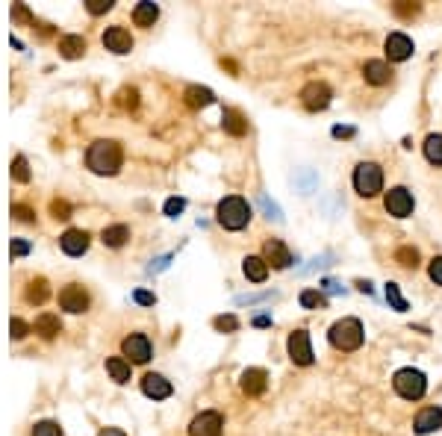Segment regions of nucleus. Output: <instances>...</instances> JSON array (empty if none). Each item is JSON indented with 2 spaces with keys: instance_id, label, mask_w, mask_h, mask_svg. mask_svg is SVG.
Segmentation results:
<instances>
[{
  "instance_id": "1",
  "label": "nucleus",
  "mask_w": 442,
  "mask_h": 436,
  "mask_svg": "<svg viewBox=\"0 0 442 436\" xmlns=\"http://www.w3.org/2000/svg\"><path fill=\"white\" fill-rule=\"evenodd\" d=\"M121 162H124L121 145L112 142V138H97V142H92L88 145V151H86V165L92 168L95 174H101V177L118 174Z\"/></svg>"
},
{
  "instance_id": "2",
  "label": "nucleus",
  "mask_w": 442,
  "mask_h": 436,
  "mask_svg": "<svg viewBox=\"0 0 442 436\" xmlns=\"http://www.w3.org/2000/svg\"><path fill=\"white\" fill-rule=\"evenodd\" d=\"M215 218H219V224L224 227V230H242V227H248V221H251V206L245 197L230 195L219 204Z\"/></svg>"
},
{
  "instance_id": "3",
  "label": "nucleus",
  "mask_w": 442,
  "mask_h": 436,
  "mask_svg": "<svg viewBox=\"0 0 442 436\" xmlns=\"http://www.w3.org/2000/svg\"><path fill=\"white\" fill-rule=\"evenodd\" d=\"M328 339L336 351H357L363 345V324L357 319H339L330 324Z\"/></svg>"
},
{
  "instance_id": "4",
  "label": "nucleus",
  "mask_w": 442,
  "mask_h": 436,
  "mask_svg": "<svg viewBox=\"0 0 442 436\" xmlns=\"http://www.w3.org/2000/svg\"><path fill=\"white\" fill-rule=\"evenodd\" d=\"M392 386H395V392L401 398L419 401V398H425V392H428V378L419 369H401V372H395V378H392Z\"/></svg>"
},
{
  "instance_id": "5",
  "label": "nucleus",
  "mask_w": 442,
  "mask_h": 436,
  "mask_svg": "<svg viewBox=\"0 0 442 436\" xmlns=\"http://www.w3.org/2000/svg\"><path fill=\"white\" fill-rule=\"evenodd\" d=\"M354 189L363 197H375L383 192V171L378 162H360L354 168Z\"/></svg>"
},
{
  "instance_id": "6",
  "label": "nucleus",
  "mask_w": 442,
  "mask_h": 436,
  "mask_svg": "<svg viewBox=\"0 0 442 436\" xmlns=\"http://www.w3.org/2000/svg\"><path fill=\"white\" fill-rule=\"evenodd\" d=\"M330 86L321 83V80H312L301 88V104L304 109H310V112H321V109L330 106Z\"/></svg>"
},
{
  "instance_id": "7",
  "label": "nucleus",
  "mask_w": 442,
  "mask_h": 436,
  "mask_svg": "<svg viewBox=\"0 0 442 436\" xmlns=\"http://www.w3.org/2000/svg\"><path fill=\"white\" fill-rule=\"evenodd\" d=\"M121 351H124V356H127V363H136V365L147 363V360H151V354H154L151 339H147L145 333H130V336H127V339L121 342Z\"/></svg>"
},
{
  "instance_id": "8",
  "label": "nucleus",
  "mask_w": 442,
  "mask_h": 436,
  "mask_svg": "<svg viewBox=\"0 0 442 436\" xmlns=\"http://www.w3.org/2000/svg\"><path fill=\"white\" fill-rule=\"evenodd\" d=\"M286 348H289V360L295 365H310L312 363V342H310L307 330H292Z\"/></svg>"
},
{
  "instance_id": "9",
  "label": "nucleus",
  "mask_w": 442,
  "mask_h": 436,
  "mask_svg": "<svg viewBox=\"0 0 442 436\" xmlns=\"http://www.w3.org/2000/svg\"><path fill=\"white\" fill-rule=\"evenodd\" d=\"M59 306L71 315H80L88 310V292L83 289L80 283H68L62 292H59Z\"/></svg>"
},
{
  "instance_id": "10",
  "label": "nucleus",
  "mask_w": 442,
  "mask_h": 436,
  "mask_svg": "<svg viewBox=\"0 0 442 436\" xmlns=\"http://www.w3.org/2000/svg\"><path fill=\"white\" fill-rule=\"evenodd\" d=\"M221 431H224V419H221V413H215V410L195 415L189 424V436H221Z\"/></svg>"
},
{
  "instance_id": "11",
  "label": "nucleus",
  "mask_w": 442,
  "mask_h": 436,
  "mask_svg": "<svg viewBox=\"0 0 442 436\" xmlns=\"http://www.w3.org/2000/svg\"><path fill=\"white\" fill-rule=\"evenodd\" d=\"M383 204H386V213L395 215V218L413 215V195L404 189V186H395V189H389L386 197H383Z\"/></svg>"
},
{
  "instance_id": "12",
  "label": "nucleus",
  "mask_w": 442,
  "mask_h": 436,
  "mask_svg": "<svg viewBox=\"0 0 442 436\" xmlns=\"http://www.w3.org/2000/svg\"><path fill=\"white\" fill-rule=\"evenodd\" d=\"M262 260L271 265V269H289L292 265V251L280 239H269L262 245Z\"/></svg>"
},
{
  "instance_id": "13",
  "label": "nucleus",
  "mask_w": 442,
  "mask_h": 436,
  "mask_svg": "<svg viewBox=\"0 0 442 436\" xmlns=\"http://www.w3.org/2000/svg\"><path fill=\"white\" fill-rule=\"evenodd\" d=\"M383 51H386L389 62H404V59L413 56V38L404 36V33H389L386 36V45H383Z\"/></svg>"
},
{
  "instance_id": "14",
  "label": "nucleus",
  "mask_w": 442,
  "mask_h": 436,
  "mask_svg": "<svg viewBox=\"0 0 442 436\" xmlns=\"http://www.w3.org/2000/svg\"><path fill=\"white\" fill-rule=\"evenodd\" d=\"M103 47L106 51H112V53H118V56H124V53L133 51V36L127 33L124 27H110L103 33Z\"/></svg>"
},
{
  "instance_id": "15",
  "label": "nucleus",
  "mask_w": 442,
  "mask_h": 436,
  "mask_svg": "<svg viewBox=\"0 0 442 436\" xmlns=\"http://www.w3.org/2000/svg\"><path fill=\"white\" fill-rule=\"evenodd\" d=\"M142 392L147 395V398H154V401H165L169 395L174 392V386H171V380H165L162 374H145L142 378Z\"/></svg>"
},
{
  "instance_id": "16",
  "label": "nucleus",
  "mask_w": 442,
  "mask_h": 436,
  "mask_svg": "<svg viewBox=\"0 0 442 436\" xmlns=\"http://www.w3.org/2000/svg\"><path fill=\"white\" fill-rule=\"evenodd\" d=\"M239 386H242L245 395L257 398V395L265 392V386H269V374H265V369H245L242 378H239Z\"/></svg>"
},
{
  "instance_id": "17",
  "label": "nucleus",
  "mask_w": 442,
  "mask_h": 436,
  "mask_svg": "<svg viewBox=\"0 0 442 436\" xmlns=\"http://www.w3.org/2000/svg\"><path fill=\"white\" fill-rule=\"evenodd\" d=\"M442 428V410L439 407H425L419 410V415L413 419V431H416L419 436H428Z\"/></svg>"
},
{
  "instance_id": "18",
  "label": "nucleus",
  "mask_w": 442,
  "mask_h": 436,
  "mask_svg": "<svg viewBox=\"0 0 442 436\" xmlns=\"http://www.w3.org/2000/svg\"><path fill=\"white\" fill-rule=\"evenodd\" d=\"M59 247L68 256H83L88 251V233L86 230H65L59 236Z\"/></svg>"
},
{
  "instance_id": "19",
  "label": "nucleus",
  "mask_w": 442,
  "mask_h": 436,
  "mask_svg": "<svg viewBox=\"0 0 442 436\" xmlns=\"http://www.w3.org/2000/svg\"><path fill=\"white\" fill-rule=\"evenodd\" d=\"M363 80L371 83V86H386L392 80L389 62H383V59H369V62L363 65Z\"/></svg>"
},
{
  "instance_id": "20",
  "label": "nucleus",
  "mask_w": 442,
  "mask_h": 436,
  "mask_svg": "<svg viewBox=\"0 0 442 436\" xmlns=\"http://www.w3.org/2000/svg\"><path fill=\"white\" fill-rule=\"evenodd\" d=\"M33 330H36L38 336H42V339L51 342V339H56V336L62 333V324H59V315H53V313H42V315L36 319Z\"/></svg>"
},
{
  "instance_id": "21",
  "label": "nucleus",
  "mask_w": 442,
  "mask_h": 436,
  "mask_svg": "<svg viewBox=\"0 0 442 436\" xmlns=\"http://www.w3.org/2000/svg\"><path fill=\"white\" fill-rule=\"evenodd\" d=\"M221 127H224V133H230V136H245L248 133V118H245L239 109H224Z\"/></svg>"
},
{
  "instance_id": "22",
  "label": "nucleus",
  "mask_w": 442,
  "mask_h": 436,
  "mask_svg": "<svg viewBox=\"0 0 442 436\" xmlns=\"http://www.w3.org/2000/svg\"><path fill=\"white\" fill-rule=\"evenodd\" d=\"M242 271H245V277H248L251 283H262L265 277H269V263H265L262 256H245Z\"/></svg>"
},
{
  "instance_id": "23",
  "label": "nucleus",
  "mask_w": 442,
  "mask_h": 436,
  "mask_svg": "<svg viewBox=\"0 0 442 436\" xmlns=\"http://www.w3.org/2000/svg\"><path fill=\"white\" fill-rule=\"evenodd\" d=\"M183 101H186V106L201 109V106H210L215 101V95H212V88H206V86H189L183 92Z\"/></svg>"
},
{
  "instance_id": "24",
  "label": "nucleus",
  "mask_w": 442,
  "mask_h": 436,
  "mask_svg": "<svg viewBox=\"0 0 442 436\" xmlns=\"http://www.w3.org/2000/svg\"><path fill=\"white\" fill-rule=\"evenodd\" d=\"M86 53V38L83 36H62L59 38V56L62 59H80Z\"/></svg>"
},
{
  "instance_id": "25",
  "label": "nucleus",
  "mask_w": 442,
  "mask_h": 436,
  "mask_svg": "<svg viewBox=\"0 0 442 436\" xmlns=\"http://www.w3.org/2000/svg\"><path fill=\"white\" fill-rule=\"evenodd\" d=\"M156 18H160V6L151 3V0H145V3H139L133 9V24L136 27H154Z\"/></svg>"
},
{
  "instance_id": "26",
  "label": "nucleus",
  "mask_w": 442,
  "mask_h": 436,
  "mask_svg": "<svg viewBox=\"0 0 442 436\" xmlns=\"http://www.w3.org/2000/svg\"><path fill=\"white\" fill-rule=\"evenodd\" d=\"M127 239H130V227L127 224H112L101 233V242L106 247H121V245H127Z\"/></svg>"
},
{
  "instance_id": "27",
  "label": "nucleus",
  "mask_w": 442,
  "mask_h": 436,
  "mask_svg": "<svg viewBox=\"0 0 442 436\" xmlns=\"http://www.w3.org/2000/svg\"><path fill=\"white\" fill-rule=\"evenodd\" d=\"M47 295H51V286H47V280H45V277H36V280H29L24 298H27L29 304H45Z\"/></svg>"
},
{
  "instance_id": "28",
  "label": "nucleus",
  "mask_w": 442,
  "mask_h": 436,
  "mask_svg": "<svg viewBox=\"0 0 442 436\" xmlns=\"http://www.w3.org/2000/svg\"><path fill=\"white\" fill-rule=\"evenodd\" d=\"M106 372H110V378L115 383H127V380H130V363H127L124 356H110V360H106Z\"/></svg>"
},
{
  "instance_id": "29",
  "label": "nucleus",
  "mask_w": 442,
  "mask_h": 436,
  "mask_svg": "<svg viewBox=\"0 0 442 436\" xmlns=\"http://www.w3.org/2000/svg\"><path fill=\"white\" fill-rule=\"evenodd\" d=\"M425 156L430 165H442V136L439 133H430L425 138Z\"/></svg>"
},
{
  "instance_id": "30",
  "label": "nucleus",
  "mask_w": 442,
  "mask_h": 436,
  "mask_svg": "<svg viewBox=\"0 0 442 436\" xmlns=\"http://www.w3.org/2000/svg\"><path fill=\"white\" fill-rule=\"evenodd\" d=\"M395 260L404 265V269H419V251H416V247H410V245L398 247V251H395Z\"/></svg>"
},
{
  "instance_id": "31",
  "label": "nucleus",
  "mask_w": 442,
  "mask_h": 436,
  "mask_svg": "<svg viewBox=\"0 0 442 436\" xmlns=\"http://www.w3.org/2000/svg\"><path fill=\"white\" fill-rule=\"evenodd\" d=\"M328 304V298H324L321 292H316V289H304L301 292V306L304 310H319V306H324Z\"/></svg>"
},
{
  "instance_id": "32",
  "label": "nucleus",
  "mask_w": 442,
  "mask_h": 436,
  "mask_svg": "<svg viewBox=\"0 0 442 436\" xmlns=\"http://www.w3.org/2000/svg\"><path fill=\"white\" fill-rule=\"evenodd\" d=\"M386 301L392 304V310H398V313H407V301H404V295H401L398 283H386Z\"/></svg>"
},
{
  "instance_id": "33",
  "label": "nucleus",
  "mask_w": 442,
  "mask_h": 436,
  "mask_svg": "<svg viewBox=\"0 0 442 436\" xmlns=\"http://www.w3.org/2000/svg\"><path fill=\"white\" fill-rule=\"evenodd\" d=\"M12 180L29 183V165H27L24 156H15V160H12Z\"/></svg>"
},
{
  "instance_id": "34",
  "label": "nucleus",
  "mask_w": 442,
  "mask_h": 436,
  "mask_svg": "<svg viewBox=\"0 0 442 436\" xmlns=\"http://www.w3.org/2000/svg\"><path fill=\"white\" fill-rule=\"evenodd\" d=\"M212 327L221 333H233V330H239V319H236V315H219V319L212 322Z\"/></svg>"
},
{
  "instance_id": "35",
  "label": "nucleus",
  "mask_w": 442,
  "mask_h": 436,
  "mask_svg": "<svg viewBox=\"0 0 442 436\" xmlns=\"http://www.w3.org/2000/svg\"><path fill=\"white\" fill-rule=\"evenodd\" d=\"M118 104L124 109H136L139 106V92H136V88H121V92H118Z\"/></svg>"
},
{
  "instance_id": "36",
  "label": "nucleus",
  "mask_w": 442,
  "mask_h": 436,
  "mask_svg": "<svg viewBox=\"0 0 442 436\" xmlns=\"http://www.w3.org/2000/svg\"><path fill=\"white\" fill-rule=\"evenodd\" d=\"M27 333H29V324H27V322H21V319H12V322H9V336H12L15 342H21Z\"/></svg>"
},
{
  "instance_id": "37",
  "label": "nucleus",
  "mask_w": 442,
  "mask_h": 436,
  "mask_svg": "<svg viewBox=\"0 0 442 436\" xmlns=\"http://www.w3.org/2000/svg\"><path fill=\"white\" fill-rule=\"evenodd\" d=\"M33 436H62V431L56 422H38L33 428Z\"/></svg>"
},
{
  "instance_id": "38",
  "label": "nucleus",
  "mask_w": 442,
  "mask_h": 436,
  "mask_svg": "<svg viewBox=\"0 0 442 436\" xmlns=\"http://www.w3.org/2000/svg\"><path fill=\"white\" fill-rule=\"evenodd\" d=\"M12 215L18 218V221H24V224H33L36 221V213L29 210L27 204H12Z\"/></svg>"
},
{
  "instance_id": "39",
  "label": "nucleus",
  "mask_w": 442,
  "mask_h": 436,
  "mask_svg": "<svg viewBox=\"0 0 442 436\" xmlns=\"http://www.w3.org/2000/svg\"><path fill=\"white\" fill-rule=\"evenodd\" d=\"M162 210H165V215H169V218H177V215L186 210V201H183V197H169Z\"/></svg>"
},
{
  "instance_id": "40",
  "label": "nucleus",
  "mask_w": 442,
  "mask_h": 436,
  "mask_svg": "<svg viewBox=\"0 0 442 436\" xmlns=\"http://www.w3.org/2000/svg\"><path fill=\"white\" fill-rule=\"evenodd\" d=\"M86 9L88 15H103L112 9V0H86Z\"/></svg>"
},
{
  "instance_id": "41",
  "label": "nucleus",
  "mask_w": 442,
  "mask_h": 436,
  "mask_svg": "<svg viewBox=\"0 0 442 436\" xmlns=\"http://www.w3.org/2000/svg\"><path fill=\"white\" fill-rule=\"evenodd\" d=\"M392 9H395V15H401V18H413L421 12V3H395Z\"/></svg>"
},
{
  "instance_id": "42",
  "label": "nucleus",
  "mask_w": 442,
  "mask_h": 436,
  "mask_svg": "<svg viewBox=\"0 0 442 436\" xmlns=\"http://www.w3.org/2000/svg\"><path fill=\"white\" fill-rule=\"evenodd\" d=\"M51 215L53 218H71V204L68 201H51Z\"/></svg>"
},
{
  "instance_id": "43",
  "label": "nucleus",
  "mask_w": 442,
  "mask_h": 436,
  "mask_svg": "<svg viewBox=\"0 0 442 436\" xmlns=\"http://www.w3.org/2000/svg\"><path fill=\"white\" fill-rule=\"evenodd\" d=\"M428 274H430V280H434L437 286H442V256H434V260H430Z\"/></svg>"
},
{
  "instance_id": "44",
  "label": "nucleus",
  "mask_w": 442,
  "mask_h": 436,
  "mask_svg": "<svg viewBox=\"0 0 442 436\" xmlns=\"http://www.w3.org/2000/svg\"><path fill=\"white\" fill-rule=\"evenodd\" d=\"M133 301L142 304V306H154V304H156V295L147 292V289H136V292H133Z\"/></svg>"
},
{
  "instance_id": "45",
  "label": "nucleus",
  "mask_w": 442,
  "mask_h": 436,
  "mask_svg": "<svg viewBox=\"0 0 442 436\" xmlns=\"http://www.w3.org/2000/svg\"><path fill=\"white\" fill-rule=\"evenodd\" d=\"M12 18H18V21H27V24H36V18L29 15V9L24 3H15L12 6Z\"/></svg>"
},
{
  "instance_id": "46",
  "label": "nucleus",
  "mask_w": 442,
  "mask_h": 436,
  "mask_svg": "<svg viewBox=\"0 0 442 436\" xmlns=\"http://www.w3.org/2000/svg\"><path fill=\"white\" fill-rule=\"evenodd\" d=\"M29 247H33V245H29L27 239H12V245H9V251H12V256H27V254H29Z\"/></svg>"
},
{
  "instance_id": "47",
  "label": "nucleus",
  "mask_w": 442,
  "mask_h": 436,
  "mask_svg": "<svg viewBox=\"0 0 442 436\" xmlns=\"http://www.w3.org/2000/svg\"><path fill=\"white\" fill-rule=\"evenodd\" d=\"M260 204L265 206V213H269V218H278V221L283 218V215H280V210H278V206H274V204H269V197H265V195L260 197Z\"/></svg>"
},
{
  "instance_id": "48",
  "label": "nucleus",
  "mask_w": 442,
  "mask_h": 436,
  "mask_svg": "<svg viewBox=\"0 0 442 436\" xmlns=\"http://www.w3.org/2000/svg\"><path fill=\"white\" fill-rule=\"evenodd\" d=\"M97 436H127L121 428H103L101 433H97Z\"/></svg>"
},
{
  "instance_id": "49",
  "label": "nucleus",
  "mask_w": 442,
  "mask_h": 436,
  "mask_svg": "<svg viewBox=\"0 0 442 436\" xmlns=\"http://www.w3.org/2000/svg\"><path fill=\"white\" fill-rule=\"evenodd\" d=\"M333 136H354L351 127H333Z\"/></svg>"
},
{
  "instance_id": "50",
  "label": "nucleus",
  "mask_w": 442,
  "mask_h": 436,
  "mask_svg": "<svg viewBox=\"0 0 442 436\" xmlns=\"http://www.w3.org/2000/svg\"><path fill=\"white\" fill-rule=\"evenodd\" d=\"M357 289L366 292V295H371V283H369V280H357Z\"/></svg>"
},
{
  "instance_id": "51",
  "label": "nucleus",
  "mask_w": 442,
  "mask_h": 436,
  "mask_svg": "<svg viewBox=\"0 0 442 436\" xmlns=\"http://www.w3.org/2000/svg\"><path fill=\"white\" fill-rule=\"evenodd\" d=\"M254 324H257V327H269L271 319H269V315H260V319H254Z\"/></svg>"
}]
</instances>
